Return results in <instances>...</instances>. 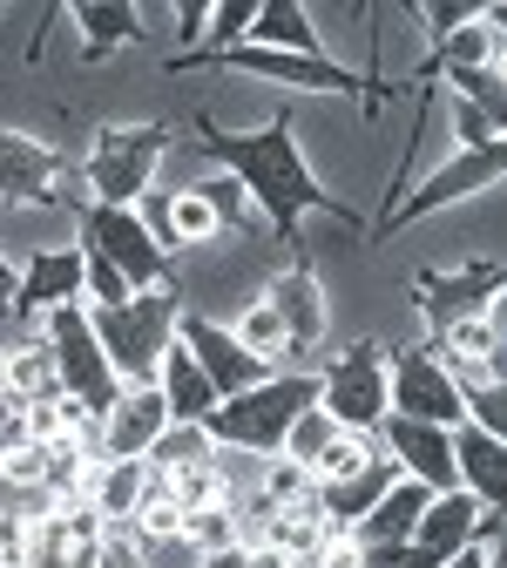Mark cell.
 Listing matches in <instances>:
<instances>
[{
    "mask_svg": "<svg viewBox=\"0 0 507 568\" xmlns=\"http://www.w3.org/2000/svg\"><path fill=\"white\" fill-rule=\"evenodd\" d=\"M440 568H494V541H467L454 561H440Z\"/></svg>",
    "mask_w": 507,
    "mask_h": 568,
    "instance_id": "c3c4849f",
    "label": "cell"
},
{
    "mask_svg": "<svg viewBox=\"0 0 507 568\" xmlns=\"http://www.w3.org/2000/svg\"><path fill=\"white\" fill-rule=\"evenodd\" d=\"M338 434H345V426H338L332 413L305 406V413L292 419V434H284V460H292V467H305V474H312V460H318V454H325V447H332Z\"/></svg>",
    "mask_w": 507,
    "mask_h": 568,
    "instance_id": "d6a6232c",
    "label": "cell"
},
{
    "mask_svg": "<svg viewBox=\"0 0 507 568\" xmlns=\"http://www.w3.org/2000/svg\"><path fill=\"white\" fill-rule=\"evenodd\" d=\"M312 568H358V535H325Z\"/></svg>",
    "mask_w": 507,
    "mask_h": 568,
    "instance_id": "ee69618b",
    "label": "cell"
},
{
    "mask_svg": "<svg viewBox=\"0 0 507 568\" xmlns=\"http://www.w3.org/2000/svg\"><path fill=\"white\" fill-rule=\"evenodd\" d=\"M75 298H82V251H75V244H41V251H28V264L14 271L8 312L28 325V318H48L54 305H75Z\"/></svg>",
    "mask_w": 507,
    "mask_h": 568,
    "instance_id": "ac0fdd59",
    "label": "cell"
},
{
    "mask_svg": "<svg viewBox=\"0 0 507 568\" xmlns=\"http://www.w3.org/2000/svg\"><path fill=\"white\" fill-rule=\"evenodd\" d=\"M176 345L203 366V379L216 386V399H231V393H244V386L271 379V366H257V359H251V352L231 338V325H216V318H203V312H183V318H176Z\"/></svg>",
    "mask_w": 507,
    "mask_h": 568,
    "instance_id": "e0dca14e",
    "label": "cell"
},
{
    "mask_svg": "<svg viewBox=\"0 0 507 568\" xmlns=\"http://www.w3.org/2000/svg\"><path fill=\"white\" fill-rule=\"evenodd\" d=\"M500 284H507V264H500V257H467V264H454V271L426 264V271H413V305L426 312L433 338H440L447 325H460V318H480V312H494Z\"/></svg>",
    "mask_w": 507,
    "mask_h": 568,
    "instance_id": "7c38bea8",
    "label": "cell"
},
{
    "mask_svg": "<svg viewBox=\"0 0 507 568\" xmlns=\"http://www.w3.org/2000/svg\"><path fill=\"white\" fill-rule=\"evenodd\" d=\"M170 142H176L170 122H102V129L89 135L82 163H75L89 203L135 210L142 196L156 190V170H163V156H170Z\"/></svg>",
    "mask_w": 507,
    "mask_h": 568,
    "instance_id": "277c9868",
    "label": "cell"
},
{
    "mask_svg": "<svg viewBox=\"0 0 507 568\" xmlns=\"http://www.w3.org/2000/svg\"><path fill=\"white\" fill-rule=\"evenodd\" d=\"M440 89H454V95L474 102L494 129H507V89H500V68H454V75H440Z\"/></svg>",
    "mask_w": 507,
    "mask_h": 568,
    "instance_id": "1f68e13d",
    "label": "cell"
},
{
    "mask_svg": "<svg viewBox=\"0 0 507 568\" xmlns=\"http://www.w3.org/2000/svg\"><path fill=\"white\" fill-rule=\"evenodd\" d=\"M150 237L163 251H190V244H216L224 224H216V210L196 196V190H150Z\"/></svg>",
    "mask_w": 507,
    "mask_h": 568,
    "instance_id": "cb8c5ba5",
    "label": "cell"
},
{
    "mask_svg": "<svg viewBox=\"0 0 507 568\" xmlns=\"http://www.w3.org/2000/svg\"><path fill=\"white\" fill-rule=\"evenodd\" d=\"M163 426H170V406L156 386H122V399L95 419V454L102 460H142Z\"/></svg>",
    "mask_w": 507,
    "mask_h": 568,
    "instance_id": "ffe728a7",
    "label": "cell"
},
{
    "mask_svg": "<svg viewBox=\"0 0 507 568\" xmlns=\"http://www.w3.org/2000/svg\"><path fill=\"white\" fill-rule=\"evenodd\" d=\"M373 454H379V447H373L366 434H338V440H332V447L312 460V480H318V487H325V480H345V474H358V467H366Z\"/></svg>",
    "mask_w": 507,
    "mask_h": 568,
    "instance_id": "8d00e7d4",
    "label": "cell"
},
{
    "mask_svg": "<svg viewBox=\"0 0 507 568\" xmlns=\"http://www.w3.org/2000/svg\"><path fill=\"white\" fill-rule=\"evenodd\" d=\"M0 203H28V210H82V170L75 156H61L54 142L28 129H0Z\"/></svg>",
    "mask_w": 507,
    "mask_h": 568,
    "instance_id": "ba28073f",
    "label": "cell"
},
{
    "mask_svg": "<svg viewBox=\"0 0 507 568\" xmlns=\"http://www.w3.org/2000/svg\"><path fill=\"white\" fill-rule=\"evenodd\" d=\"M454 480H460V494H474L480 508L500 515L507 508V447H500V434L460 419L454 426Z\"/></svg>",
    "mask_w": 507,
    "mask_h": 568,
    "instance_id": "7402d4cb",
    "label": "cell"
},
{
    "mask_svg": "<svg viewBox=\"0 0 507 568\" xmlns=\"http://www.w3.org/2000/svg\"><path fill=\"white\" fill-rule=\"evenodd\" d=\"M190 150L224 170V176L244 190V203L264 217V231H271L277 244H292V251H305V217H332V224H345V231L358 224L352 203L332 196V190L318 183V170L305 163V142H298L292 109H277V115L257 122V129H224V122L196 115V142H190Z\"/></svg>",
    "mask_w": 507,
    "mask_h": 568,
    "instance_id": "6da1fadb",
    "label": "cell"
},
{
    "mask_svg": "<svg viewBox=\"0 0 507 568\" xmlns=\"http://www.w3.org/2000/svg\"><path fill=\"white\" fill-rule=\"evenodd\" d=\"M419 508H426V487L419 480H393L386 494H379V501L366 508V515H358V541H413V521H419Z\"/></svg>",
    "mask_w": 507,
    "mask_h": 568,
    "instance_id": "83f0119b",
    "label": "cell"
},
{
    "mask_svg": "<svg viewBox=\"0 0 507 568\" xmlns=\"http://www.w3.org/2000/svg\"><path fill=\"white\" fill-rule=\"evenodd\" d=\"M183 541L196 555H224V548H244V528H237V501H210L196 515H183Z\"/></svg>",
    "mask_w": 507,
    "mask_h": 568,
    "instance_id": "4dcf8cb0",
    "label": "cell"
},
{
    "mask_svg": "<svg viewBox=\"0 0 507 568\" xmlns=\"http://www.w3.org/2000/svg\"><path fill=\"white\" fill-rule=\"evenodd\" d=\"M196 68H216V75H257V82H277V89H292V95H345V102H366L379 109L393 95V82L379 75V68H345L332 54H284V48H224V54H163V75H196Z\"/></svg>",
    "mask_w": 507,
    "mask_h": 568,
    "instance_id": "7a4b0ae2",
    "label": "cell"
},
{
    "mask_svg": "<svg viewBox=\"0 0 507 568\" xmlns=\"http://www.w3.org/2000/svg\"><path fill=\"white\" fill-rule=\"evenodd\" d=\"M358 568H426L413 541H358Z\"/></svg>",
    "mask_w": 507,
    "mask_h": 568,
    "instance_id": "7bdbcfd3",
    "label": "cell"
},
{
    "mask_svg": "<svg viewBox=\"0 0 507 568\" xmlns=\"http://www.w3.org/2000/svg\"><path fill=\"white\" fill-rule=\"evenodd\" d=\"M75 237L82 251H95L129 292H176V257L150 237L142 210H115V203H82L75 210Z\"/></svg>",
    "mask_w": 507,
    "mask_h": 568,
    "instance_id": "8992f818",
    "label": "cell"
},
{
    "mask_svg": "<svg viewBox=\"0 0 507 568\" xmlns=\"http://www.w3.org/2000/svg\"><path fill=\"white\" fill-rule=\"evenodd\" d=\"M102 515L89 501H48L34 521H28V541H21V568H89L95 548H102Z\"/></svg>",
    "mask_w": 507,
    "mask_h": 568,
    "instance_id": "4fadbf2b",
    "label": "cell"
},
{
    "mask_svg": "<svg viewBox=\"0 0 507 568\" xmlns=\"http://www.w3.org/2000/svg\"><path fill=\"white\" fill-rule=\"evenodd\" d=\"M318 413H332L345 434H373L386 419V345L379 338H358L318 366Z\"/></svg>",
    "mask_w": 507,
    "mask_h": 568,
    "instance_id": "30bf717a",
    "label": "cell"
},
{
    "mask_svg": "<svg viewBox=\"0 0 507 568\" xmlns=\"http://www.w3.org/2000/svg\"><path fill=\"white\" fill-rule=\"evenodd\" d=\"M89 568H150V555H142V541L129 528H102V548Z\"/></svg>",
    "mask_w": 507,
    "mask_h": 568,
    "instance_id": "b9f144b4",
    "label": "cell"
},
{
    "mask_svg": "<svg viewBox=\"0 0 507 568\" xmlns=\"http://www.w3.org/2000/svg\"><path fill=\"white\" fill-rule=\"evenodd\" d=\"M41 345H48V359H54L61 399H75L82 419H102V413L122 399V379L109 373L102 338H95V325H89L82 305H54V312L41 318Z\"/></svg>",
    "mask_w": 507,
    "mask_h": 568,
    "instance_id": "52a82bcc",
    "label": "cell"
},
{
    "mask_svg": "<svg viewBox=\"0 0 507 568\" xmlns=\"http://www.w3.org/2000/svg\"><path fill=\"white\" fill-rule=\"evenodd\" d=\"M21 541H28V521L0 515V568H21Z\"/></svg>",
    "mask_w": 507,
    "mask_h": 568,
    "instance_id": "f6af8a7d",
    "label": "cell"
},
{
    "mask_svg": "<svg viewBox=\"0 0 507 568\" xmlns=\"http://www.w3.org/2000/svg\"><path fill=\"white\" fill-rule=\"evenodd\" d=\"M500 8H494V0H487V8L467 21V28H454V34H440V41H433L426 48V61L413 68V75L399 82V89H413V95H426L433 82H440V75H454V68H500Z\"/></svg>",
    "mask_w": 507,
    "mask_h": 568,
    "instance_id": "d6986e66",
    "label": "cell"
},
{
    "mask_svg": "<svg viewBox=\"0 0 507 568\" xmlns=\"http://www.w3.org/2000/svg\"><path fill=\"white\" fill-rule=\"evenodd\" d=\"M8 298H14V264L0 257V312H8Z\"/></svg>",
    "mask_w": 507,
    "mask_h": 568,
    "instance_id": "816d5d0a",
    "label": "cell"
},
{
    "mask_svg": "<svg viewBox=\"0 0 507 568\" xmlns=\"http://www.w3.org/2000/svg\"><path fill=\"white\" fill-rule=\"evenodd\" d=\"M386 413L426 419V426H460V393L454 373L433 345H386Z\"/></svg>",
    "mask_w": 507,
    "mask_h": 568,
    "instance_id": "8fae6325",
    "label": "cell"
},
{
    "mask_svg": "<svg viewBox=\"0 0 507 568\" xmlns=\"http://www.w3.org/2000/svg\"><path fill=\"white\" fill-rule=\"evenodd\" d=\"M312 494H318V480H312L305 467H292L284 454H271V467H264V494H257L264 508H292V501H312Z\"/></svg>",
    "mask_w": 507,
    "mask_h": 568,
    "instance_id": "d590c367",
    "label": "cell"
},
{
    "mask_svg": "<svg viewBox=\"0 0 507 568\" xmlns=\"http://www.w3.org/2000/svg\"><path fill=\"white\" fill-rule=\"evenodd\" d=\"M156 393H163V406H170V419H203L210 406H216V386L203 379V366L190 359V352L170 338V352H163V366H156Z\"/></svg>",
    "mask_w": 507,
    "mask_h": 568,
    "instance_id": "4316f807",
    "label": "cell"
},
{
    "mask_svg": "<svg viewBox=\"0 0 507 568\" xmlns=\"http://www.w3.org/2000/svg\"><path fill=\"white\" fill-rule=\"evenodd\" d=\"M379 434H386V460H393L406 480H419L426 494H454V487H460V480H454V426H426V419L386 413Z\"/></svg>",
    "mask_w": 507,
    "mask_h": 568,
    "instance_id": "2e32d148",
    "label": "cell"
},
{
    "mask_svg": "<svg viewBox=\"0 0 507 568\" xmlns=\"http://www.w3.org/2000/svg\"><path fill=\"white\" fill-rule=\"evenodd\" d=\"M500 535V515L494 508H480L474 494H426V508H419V521H413V548H419V561L426 568H440V561H454L467 541H494Z\"/></svg>",
    "mask_w": 507,
    "mask_h": 568,
    "instance_id": "5bb4252c",
    "label": "cell"
},
{
    "mask_svg": "<svg viewBox=\"0 0 507 568\" xmlns=\"http://www.w3.org/2000/svg\"><path fill=\"white\" fill-rule=\"evenodd\" d=\"M318 406V373L312 366H292V373H271L231 399H216L203 413V434L216 454H284V434H292V419Z\"/></svg>",
    "mask_w": 507,
    "mask_h": 568,
    "instance_id": "3957f363",
    "label": "cell"
},
{
    "mask_svg": "<svg viewBox=\"0 0 507 568\" xmlns=\"http://www.w3.org/2000/svg\"><path fill=\"white\" fill-rule=\"evenodd\" d=\"M244 568H298L284 548H271V541H244Z\"/></svg>",
    "mask_w": 507,
    "mask_h": 568,
    "instance_id": "bcb514c9",
    "label": "cell"
},
{
    "mask_svg": "<svg viewBox=\"0 0 507 568\" xmlns=\"http://www.w3.org/2000/svg\"><path fill=\"white\" fill-rule=\"evenodd\" d=\"M203 568H244V548H224V555H203Z\"/></svg>",
    "mask_w": 507,
    "mask_h": 568,
    "instance_id": "f907efd6",
    "label": "cell"
},
{
    "mask_svg": "<svg viewBox=\"0 0 507 568\" xmlns=\"http://www.w3.org/2000/svg\"><path fill=\"white\" fill-rule=\"evenodd\" d=\"M447 129H454V150H494V142H500V129L474 102H460L454 89H447Z\"/></svg>",
    "mask_w": 507,
    "mask_h": 568,
    "instance_id": "f35d334b",
    "label": "cell"
},
{
    "mask_svg": "<svg viewBox=\"0 0 507 568\" xmlns=\"http://www.w3.org/2000/svg\"><path fill=\"white\" fill-rule=\"evenodd\" d=\"M129 535H135V541H183V508L170 501V487H163V480L142 494V508L129 515Z\"/></svg>",
    "mask_w": 507,
    "mask_h": 568,
    "instance_id": "836d02e7",
    "label": "cell"
},
{
    "mask_svg": "<svg viewBox=\"0 0 507 568\" xmlns=\"http://www.w3.org/2000/svg\"><path fill=\"white\" fill-rule=\"evenodd\" d=\"M507 176V142H494V150H454L440 170H433L413 196H393L379 217H373V244H386L393 231H406V224H419V217H433V210H454V203H467V196H480V190H494Z\"/></svg>",
    "mask_w": 507,
    "mask_h": 568,
    "instance_id": "9c48e42d",
    "label": "cell"
},
{
    "mask_svg": "<svg viewBox=\"0 0 507 568\" xmlns=\"http://www.w3.org/2000/svg\"><path fill=\"white\" fill-rule=\"evenodd\" d=\"M14 426H21V399L0 393V434H14Z\"/></svg>",
    "mask_w": 507,
    "mask_h": 568,
    "instance_id": "681fc988",
    "label": "cell"
},
{
    "mask_svg": "<svg viewBox=\"0 0 507 568\" xmlns=\"http://www.w3.org/2000/svg\"><path fill=\"white\" fill-rule=\"evenodd\" d=\"M190 190H196V196L216 210V224H224V231H244V210H251V203H244V190H237L224 170H216V176H203V183H190Z\"/></svg>",
    "mask_w": 507,
    "mask_h": 568,
    "instance_id": "ab89813d",
    "label": "cell"
},
{
    "mask_svg": "<svg viewBox=\"0 0 507 568\" xmlns=\"http://www.w3.org/2000/svg\"><path fill=\"white\" fill-rule=\"evenodd\" d=\"M210 454H216V447H210V434H203V419H170L142 460H150V474H176V467H203Z\"/></svg>",
    "mask_w": 507,
    "mask_h": 568,
    "instance_id": "f546056e",
    "label": "cell"
},
{
    "mask_svg": "<svg viewBox=\"0 0 507 568\" xmlns=\"http://www.w3.org/2000/svg\"><path fill=\"white\" fill-rule=\"evenodd\" d=\"M176 28H183V41H196V48H203V28H210V8H203V0H190V8H176Z\"/></svg>",
    "mask_w": 507,
    "mask_h": 568,
    "instance_id": "7dc6e473",
    "label": "cell"
},
{
    "mask_svg": "<svg viewBox=\"0 0 507 568\" xmlns=\"http://www.w3.org/2000/svg\"><path fill=\"white\" fill-rule=\"evenodd\" d=\"M480 8H487V0H413L406 14L426 28V41H440V34H454V28H467Z\"/></svg>",
    "mask_w": 507,
    "mask_h": 568,
    "instance_id": "74e56055",
    "label": "cell"
},
{
    "mask_svg": "<svg viewBox=\"0 0 507 568\" xmlns=\"http://www.w3.org/2000/svg\"><path fill=\"white\" fill-rule=\"evenodd\" d=\"M298 568H312V561H298Z\"/></svg>",
    "mask_w": 507,
    "mask_h": 568,
    "instance_id": "f5cc1de1",
    "label": "cell"
},
{
    "mask_svg": "<svg viewBox=\"0 0 507 568\" xmlns=\"http://www.w3.org/2000/svg\"><path fill=\"white\" fill-rule=\"evenodd\" d=\"M0 393H14L21 406H41V399H61V379H54V359L48 345L21 332V345L0 352Z\"/></svg>",
    "mask_w": 507,
    "mask_h": 568,
    "instance_id": "484cf974",
    "label": "cell"
},
{
    "mask_svg": "<svg viewBox=\"0 0 507 568\" xmlns=\"http://www.w3.org/2000/svg\"><path fill=\"white\" fill-rule=\"evenodd\" d=\"M156 487L150 460H89V480H82V501L109 521V528H129V515L142 508V494Z\"/></svg>",
    "mask_w": 507,
    "mask_h": 568,
    "instance_id": "603a6c76",
    "label": "cell"
},
{
    "mask_svg": "<svg viewBox=\"0 0 507 568\" xmlns=\"http://www.w3.org/2000/svg\"><path fill=\"white\" fill-rule=\"evenodd\" d=\"M75 251H82V244H75ZM82 292H95V312H102V305H129V298H135L129 284L95 257V251H82Z\"/></svg>",
    "mask_w": 507,
    "mask_h": 568,
    "instance_id": "60d3db41",
    "label": "cell"
},
{
    "mask_svg": "<svg viewBox=\"0 0 507 568\" xmlns=\"http://www.w3.org/2000/svg\"><path fill=\"white\" fill-rule=\"evenodd\" d=\"M231 338L251 352L257 366H271V373H277V359H292V338H284V318L271 312V298L244 305V312H237V325H231Z\"/></svg>",
    "mask_w": 507,
    "mask_h": 568,
    "instance_id": "f1b7e54d",
    "label": "cell"
},
{
    "mask_svg": "<svg viewBox=\"0 0 507 568\" xmlns=\"http://www.w3.org/2000/svg\"><path fill=\"white\" fill-rule=\"evenodd\" d=\"M0 352H8V345H0Z\"/></svg>",
    "mask_w": 507,
    "mask_h": 568,
    "instance_id": "db71d44e",
    "label": "cell"
},
{
    "mask_svg": "<svg viewBox=\"0 0 507 568\" xmlns=\"http://www.w3.org/2000/svg\"><path fill=\"white\" fill-rule=\"evenodd\" d=\"M244 41L251 48H284V54H325V34H318L305 0H257Z\"/></svg>",
    "mask_w": 507,
    "mask_h": 568,
    "instance_id": "d4e9b609",
    "label": "cell"
},
{
    "mask_svg": "<svg viewBox=\"0 0 507 568\" xmlns=\"http://www.w3.org/2000/svg\"><path fill=\"white\" fill-rule=\"evenodd\" d=\"M271 312L284 318V338H292V359H305V352H318L325 345V325H332V305H325V277H318V264L298 251L292 264H284L277 277H271Z\"/></svg>",
    "mask_w": 507,
    "mask_h": 568,
    "instance_id": "9a60e30c",
    "label": "cell"
},
{
    "mask_svg": "<svg viewBox=\"0 0 507 568\" xmlns=\"http://www.w3.org/2000/svg\"><path fill=\"white\" fill-rule=\"evenodd\" d=\"M61 21L75 28V61L82 68H102L109 54L142 41V14L122 8V0H75V8H61Z\"/></svg>",
    "mask_w": 507,
    "mask_h": 568,
    "instance_id": "44dd1931",
    "label": "cell"
},
{
    "mask_svg": "<svg viewBox=\"0 0 507 568\" xmlns=\"http://www.w3.org/2000/svg\"><path fill=\"white\" fill-rule=\"evenodd\" d=\"M251 14H257V0H216L210 28H203V48H190V54H224V48H237L251 34Z\"/></svg>",
    "mask_w": 507,
    "mask_h": 568,
    "instance_id": "e575fe53",
    "label": "cell"
},
{
    "mask_svg": "<svg viewBox=\"0 0 507 568\" xmlns=\"http://www.w3.org/2000/svg\"><path fill=\"white\" fill-rule=\"evenodd\" d=\"M176 318H183V292H135L129 305L89 312V325L102 338V359L122 386H156V366L176 338Z\"/></svg>",
    "mask_w": 507,
    "mask_h": 568,
    "instance_id": "5b68a950",
    "label": "cell"
}]
</instances>
